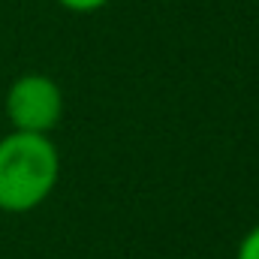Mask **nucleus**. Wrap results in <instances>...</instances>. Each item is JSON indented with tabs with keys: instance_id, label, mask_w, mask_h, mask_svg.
Returning <instances> with one entry per match:
<instances>
[{
	"instance_id": "f03ea898",
	"label": "nucleus",
	"mask_w": 259,
	"mask_h": 259,
	"mask_svg": "<svg viewBox=\"0 0 259 259\" xmlns=\"http://www.w3.org/2000/svg\"><path fill=\"white\" fill-rule=\"evenodd\" d=\"M3 106L12 130L49 136L64 118V91L46 72H24L9 84Z\"/></svg>"
},
{
	"instance_id": "f257e3e1",
	"label": "nucleus",
	"mask_w": 259,
	"mask_h": 259,
	"mask_svg": "<svg viewBox=\"0 0 259 259\" xmlns=\"http://www.w3.org/2000/svg\"><path fill=\"white\" fill-rule=\"evenodd\" d=\"M61 154L42 133H6L0 139V211L30 214L58 190Z\"/></svg>"
},
{
	"instance_id": "20e7f679",
	"label": "nucleus",
	"mask_w": 259,
	"mask_h": 259,
	"mask_svg": "<svg viewBox=\"0 0 259 259\" xmlns=\"http://www.w3.org/2000/svg\"><path fill=\"white\" fill-rule=\"evenodd\" d=\"M61 6H64L66 12H78V15H91V12H97V9H103L109 0H58Z\"/></svg>"
},
{
	"instance_id": "7ed1b4c3",
	"label": "nucleus",
	"mask_w": 259,
	"mask_h": 259,
	"mask_svg": "<svg viewBox=\"0 0 259 259\" xmlns=\"http://www.w3.org/2000/svg\"><path fill=\"white\" fill-rule=\"evenodd\" d=\"M235 259H259V223L241 235V241L235 247Z\"/></svg>"
}]
</instances>
